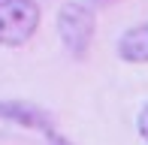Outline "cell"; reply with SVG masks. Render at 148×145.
Listing matches in <instances>:
<instances>
[{"instance_id":"7a4b0ae2","label":"cell","mask_w":148,"mask_h":145,"mask_svg":"<svg viewBox=\"0 0 148 145\" xmlns=\"http://www.w3.org/2000/svg\"><path fill=\"white\" fill-rule=\"evenodd\" d=\"M39 27V6L33 0H0V45H21Z\"/></svg>"},{"instance_id":"8992f818","label":"cell","mask_w":148,"mask_h":145,"mask_svg":"<svg viewBox=\"0 0 148 145\" xmlns=\"http://www.w3.org/2000/svg\"><path fill=\"white\" fill-rule=\"evenodd\" d=\"M91 3H109V0H91Z\"/></svg>"},{"instance_id":"277c9868","label":"cell","mask_w":148,"mask_h":145,"mask_svg":"<svg viewBox=\"0 0 148 145\" xmlns=\"http://www.w3.org/2000/svg\"><path fill=\"white\" fill-rule=\"evenodd\" d=\"M118 55L130 64H148V24L130 27L118 42Z\"/></svg>"},{"instance_id":"5b68a950","label":"cell","mask_w":148,"mask_h":145,"mask_svg":"<svg viewBox=\"0 0 148 145\" xmlns=\"http://www.w3.org/2000/svg\"><path fill=\"white\" fill-rule=\"evenodd\" d=\"M136 127H139V136L148 142V103L142 106V112H139V118H136Z\"/></svg>"},{"instance_id":"3957f363","label":"cell","mask_w":148,"mask_h":145,"mask_svg":"<svg viewBox=\"0 0 148 145\" xmlns=\"http://www.w3.org/2000/svg\"><path fill=\"white\" fill-rule=\"evenodd\" d=\"M0 118H6V121H15V124H24V127H33V130H42L45 136L51 133V118L45 109L33 106V103H3L0 100Z\"/></svg>"},{"instance_id":"6da1fadb","label":"cell","mask_w":148,"mask_h":145,"mask_svg":"<svg viewBox=\"0 0 148 145\" xmlns=\"http://www.w3.org/2000/svg\"><path fill=\"white\" fill-rule=\"evenodd\" d=\"M94 30H97V21H94V9L88 3L70 0V3L60 6V12H58V34L64 39V45L76 57H82L85 51L91 49Z\"/></svg>"}]
</instances>
